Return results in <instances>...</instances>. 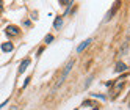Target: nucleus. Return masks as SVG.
<instances>
[{
    "mask_svg": "<svg viewBox=\"0 0 130 110\" xmlns=\"http://www.w3.org/2000/svg\"><path fill=\"white\" fill-rule=\"evenodd\" d=\"M124 82H125V76H121V77H118L113 84H111V90H110V94H108L110 99H115V98L119 96V93L124 88Z\"/></svg>",
    "mask_w": 130,
    "mask_h": 110,
    "instance_id": "f257e3e1",
    "label": "nucleus"
},
{
    "mask_svg": "<svg viewBox=\"0 0 130 110\" xmlns=\"http://www.w3.org/2000/svg\"><path fill=\"white\" fill-rule=\"evenodd\" d=\"M72 66H74V60H71V61L68 63V65L64 66V71H63V74H61V76H60V79L57 80V84H55V88H58V87H60V85L63 84V82L66 80V77H68V74H69V72H71Z\"/></svg>",
    "mask_w": 130,
    "mask_h": 110,
    "instance_id": "f03ea898",
    "label": "nucleus"
},
{
    "mask_svg": "<svg viewBox=\"0 0 130 110\" xmlns=\"http://www.w3.org/2000/svg\"><path fill=\"white\" fill-rule=\"evenodd\" d=\"M5 32H6V35H10V36H17V35L21 33L19 27H16V25H8L6 29H5Z\"/></svg>",
    "mask_w": 130,
    "mask_h": 110,
    "instance_id": "7ed1b4c3",
    "label": "nucleus"
},
{
    "mask_svg": "<svg viewBox=\"0 0 130 110\" xmlns=\"http://www.w3.org/2000/svg\"><path fill=\"white\" fill-rule=\"evenodd\" d=\"M91 41H92L91 38H88V39H85V41H82V43L78 44V47H77V52H78V53H82V52H83V50H85L88 46L91 44Z\"/></svg>",
    "mask_w": 130,
    "mask_h": 110,
    "instance_id": "20e7f679",
    "label": "nucleus"
},
{
    "mask_svg": "<svg viewBox=\"0 0 130 110\" xmlns=\"http://www.w3.org/2000/svg\"><path fill=\"white\" fill-rule=\"evenodd\" d=\"M28 65H30V60H24L21 63V66H19V74H24V71L28 68Z\"/></svg>",
    "mask_w": 130,
    "mask_h": 110,
    "instance_id": "39448f33",
    "label": "nucleus"
},
{
    "mask_svg": "<svg viewBox=\"0 0 130 110\" xmlns=\"http://www.w3.org/2000/svg\"><path fill=\"white\" fill-rule=\"evenodd\" d=\"M125 69H127V65H125V63H122V61L116 63V68H115L116 72H122V71H125Z\"/></svg>",
    "mask_w": 130,
    "mask_h": 110,
    "instance_id": "423d86ee",
    "label": "nucleus"
},
{
    "mask_svg": "<svg viewBox=\"0 0 130 110\" xmlns=\"http://www.w3.org/2000/svg\"><path fill=\"white\" fill-rule=\"evenodd\" d=\"M13 49H14V47H13L11 43H3V44H2V50H3V52H11Z\"/></svg>",
    "mask_w": 130,
    "mask_h": 110,
    "instance_id": "0eeeda50",
    "label": "nucleus"
},
{
    "mask_svg": "<svg viewBox=\"0 0 130 110\" xmlns=\"http://www.w3.org/2000/svg\"><path fill=\"white\" fill-rule=\"evenodd\" d=\"M118 6H119V2H116V3H115V6H113V8H111V10H110V13H108V14H107V17H105V21H108L110 17H111V16L115 14V10H116Z\"/></svg>",
    "mask_w": 130,
    "mask_h": 110,
    "instance_id": "6e6552de",
    "label": "nucleus"
},
{
    "mask_svg": "<svg viewBox=\"0 0 130 110\" xmlns=\"http://www.w3.org/2000/svg\"><path fill=\"white\" fill-rule=\"evenodd\" d=\"M61 25H63V19H61V17H57V19H55V24H53V27H55V29H61Z\"/></svg>",
    "mask_w": 130,
    "mask_h": 110,
    "instance_id": "1a4fd4ad",
    "label": "nucleus"
},
{
    "mask_svg": "<svg viewBox=\"0 0 130 110\" xmlns=\"http://www.w3.org/2000/svg\"><path fill=\"white\" fill-rule=\"evenodd\" d=\"M52 41H53V36H52V35H47V36L44 38V43H45V44H49V43H52Z\"/></svg>",
    "mask_w": 130,
    "mask_h": 110,
    "instance_id": "9d476101",
    "label": "nucleus"
},
{
    "mask_svg": "<svg viewBox=\"0 0 130 110\" xmlns=\"http://www.w3.org/2000/svg\"><path fill=\"white\" fill-rule=\"evenodd\" d=\"M92 96H94V98H99V99H105V96H104V94H97V93H92Z\"/></svg>",
    "mask_w": 130,
    "mask_h": 110,
    "instance_id": "9b49d317",
    "label": "nucleus"
},
{
    "mask_svg": "<svg viewBox=\"0 0 130 110\" xmlns=\"http://www.w3.org/2000/svg\"><path fill=\"white\" fill-rule=\"evenodd\" d=\"M28 84H30V77H27V79H25V82H24V87H27Z\"/></svg>",
    "mask_w": 130,
    "mask_h": 110,
    "instance_id": "f8f14e48",
    "label": "nucleus"
},
{
    "mask_svg": "<svg viewBox=\"0 0 130 110\" xmlns=\"http://www.w3.org/2000/svg\"><path fill=\"white\" fill-rule=\"evenodd\" d=\"M92 110H99V108H92Z\"/></svg>",
    "mask_w": 130,
    "mask_h": 110,
    "instance_id": "ddd939ff",
    "label": "nucleus"
},
{
    "mask_svg": "<svg viewBox=\"0 0 130 110\" xmlns=\"http://www.w3.org/2000/svg\"><path fill=\"white\" fill-rule=\"evenodd\" d=\"M74 110H77V108H74Z\"/></svg>",
    "mask_w": 130,
    "mask_h": 110,
    "instance_id": "4468645a",
    "label": "nucleus"
}]
</instances>
